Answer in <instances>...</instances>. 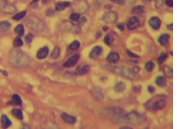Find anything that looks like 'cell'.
I'll return each mask as SVG.
<instances>
[{"label":"cell","instance_id":"4dcf8cb0","mask_svg":"<svg viewBox=\"0 0 177 129\" xmlns=\"http://www.w3.org/2000/svg\"><path fill=\"white\" fill-rule=\"evenodd\" d=\"M155 65L153 62L152 61H149L146 62L145 64V67L146 70L147 71H152Z\"/></svg>","mask_w":177,"mask_h":129},{"label":"cell","instance_id":"9a60e30c","mask_svg":"<svg viewBox=\"0 0 177 129\" xmlns=\"http://www.w3.org/2000/svg\"><path fill=\"white\" fill-rule=\"evenodd\" d=\"M49 50L48 47L41 48L38 50L37 54V58L39 59H43L45 58L49 53Z\"/></svg>","mask_w":177,"mask_h":129},{"label":"cell","instance_id":"ac0fdd59","mask_svg":"<svg viewBox=\"0 0 177 129\" xmlns=\"http://www.w3.org/2000/svg\"><path fill=\"white\" fill-rule=\"evenodd\" d=\"M8 103L9 105H21L22 104V100L17 94H14L12 96L11 100Z\"/></svg>","mask_w":177,"mask_h":129},{"label":"cell","instance_id":"b9f144b4","mask_svg":"<svg viewBox=\"0 0 177 129\" xmlns=\"http://www.w3.org/2000/svg\"><path fill=\"white\" fill-rule=\"evenodd\" d=\"M87 19L85 17H83L79 20V23L81 25H83L86 22Z\"/></svg>","mask_w":177,"mask_h":129},{"label":"cell","instance_id":"7dc6e473","mask_svg":"<svg viewBox=\"0 0 177 129\" xmlns=\"http://www.w3.org/2000/svg\"><path fill=\"white\" fill-rule=\"evenodd\" d=\"M120 129H132V128L128 127V126H122V127H120Z\"/></svg>","mask_w":177,"mask_h":129},{"label":"cell","instance_id":"bcb514c9","mask_svg":"<svg viewBox=\"0 0 177 129\" xmlns=\"http://www.w3.org/2000/svg\"><path fill=\"white\" fill-rule=\"evenodd\" d=\"M109 27L108 26H104L103 27V29L104 31H106L109 30Z\"/></svg>","mask_w":177,"mask_h":129},{"label":"cell","instance_id":"3957f363","mask_svg":"<svg viewBox=\"0 0 177 129\" xmlns=\"http://www.w3.org/2000/svg\"><path fill=\"white\" fill-rule=\"evenodd\" d=\"M25 22L27 27L32 30L40 32L44 28V22L36 17H29L26 19Z\"/></svg>","mask_w":177,"mask_h":129},{"label":"cell","instance_id":"f546056e","mask_svg":"<svg viewBox=\"0 0 177 129\" xmlns=\"http://www.w3.org/2000/svg\"><path fill=\"white\" fill-rule=\"evenodd\" d=\"M60 54V49L58 46H56L54 48L52 52L51 56L53 59H56L59 57Z\"/></svg>","mask_w":177,"mask_h":129},{"label":"cell","instance_id":"ffe728a7","mask_svg":"<svg viewBox=\"0 0 177 129\" xmlns=\"http://www.w3.org/2000/svg\"><path fill=\"white\" fill-rule=\"evenodd\" d=\"M126 88V84L122 81L117 82L114 86V90L116 92H120L124 90Z\"/></svg>","mask_w":177,"mask_h":129},{"label":"cell","instance_id":"52a82bcc","mask_svg":"<svg viewBox=\"0 0 177 129\" xmlns=\"http://www.w3.org/2000/svg\"><path fill=\"white\" fill-rule=\"evenodd\" d=\"M80 56L79 54H75L69 58L63 64V66L65 67H71L75 65L79 61Z\"/></svg>","mask_w":177,"mask_h":129},{"label":"cell","instance_id":"7a4b0ae2","mask_svg":"<svg viewBox=\"0 0 177 129\" xmlns=\"http://www.w3.org/2000/svg\"><path fill=\"white\" fill-rule=\"evenodd\" d=\"M124 119L131 125H138L145 121L146 118L144 114L134 111L125 114Z\"/></svg>","mask_w":177,"mask_h":129},{"label":"cell","instance_id":"5b68a950","mask_svg":"<svg viewBox=\"0 0 177 129\" xmlns=\"http://www.w3.org/2000/svg\"><path fill=\"white\" fill-rule=\"evenodd\" d=\"M114 73L128 79H132L134 77V74L132 72V70L125 67H116Z\"/></svg>","mask_w":177,"mask_h":129},{"label":"cell","instance_id":"277c9868","mask_svg":"<svg viewBox=\"0 0 177 129\" xmlns=\"http://www.w3.org/2000/svg\"><path fill=\"white\" fill-rule=\"evenodd\" d=\"M17 9L12 3L6 1L0 0V12L4 14H11L16 12Z\"/></svg>","mask_w":177,"mask_h":129},{"label":"cell","instance_id":"c3c4849f","mask_svg":"<svg viewBox=\"0 0 177 129\" xmlns=\"http://www.w3.org/2000/svg\"><path fill=\"white\" fill-rule=\"evenodd\" d=\"M112 6L110 5H107L106 6V8H107V9H110V8H112Z\"/></svg>","mask_w":177,"mask_h":129},{"label":"cell","instance_id":"e575fe53","mask_svg":"<svg viewBox=\"0 0 177 129\" xmlns=\"http://www.w3.org/2000/svg\"><path fill=\"white\" fill-rule=\"evenodd\" d=\"M155 6L156 8H161L163 4L162 0H154Z\"/></svg>","mask_w":177,"mask_h":129},{"label":"cell","instance_id":"9c48e42d","mask_svg":"<svg viewBox=\"0 0 177 129\" xmlns=\"http://www.w3.org/2000/svg\"><path fill=\"white\" fill-rule=\"evenodd\" d=\"M167 102L164 99H161L155 101L152 105L153 110H157L162 109L165 107Z\"/></svg>","mask_w":177,"mask_h":129},{"label":"cell","instance_id":"1f68e13d","mask_svg":"<svg viewBox=\"0 0 177 129\" xmlns=\"http://www.w3.org/2000/svg\"><path fill=\"white\" fill-rule=\"evenodd\" d=\"M23 44V43L22 39L19 37L15 38L13 42V45L15 47H20V46H22Z\"/></svg>","mask_w":177,"mask_h":129},{"label":"cell","instance_id":"4fadbf2b","mask_svg":"<svg viewBox=\"0 0 177 129\" xmlns=\"http://www.w3.org/2000/svg\"><path fill=\"white\" fill-rule=\"evenodd\" d=\"M61 116L65 122L68 124H74L76 121L77 119L75 117L69 115L64 112L62 113Z\"/></svg>","mask_w":177,"mask_h":129},{"label":"cell","instance_id":"f6af8a7d","mask_svg":"<svg viewBox=\"0 0 177 129\" xmlns=\"http://www.w3.org/2000/svg\"><path fill=\"white\" fill-rule=\"evenodd\" d=\"M102 33H101V32H98L97 33V34H96V38H97V39H98V38H100L101 36H102Z\"/></svg>","mask_w":177,"mask_h":129},{"label":"cell","instance_id":"2e32d148","mask_svg":"<svg viewBox=\"0 0 177 129\" xmlns=\"http://www.w3.org/2000/svg\"><path fill=\"white\" fill-rule=\"evenodd\" d=\"M1 122L2 127L4 129L8 128L12 124L11 121L5 114H3L1 116Z\"/></svg>","mask_w":177,"mask_h":129},{"label":"cell","instance_id":"8d00e7d4","mask_svg":"<svg viewBox=\"0 0 177 129\" xmlns=\"http://www.w3.org/2000/svg\"><path fill=\"white\" fill-rule=\"evenodd\" d=\"M33 38V36L31 33H29L25 37V40L27 43H30L32 42Z\"/></svg>","mask_w":177,"mask_h":129},{"label":"cell","instance_id":"d590c367","mask_svg":"<svg viewBox=\"0 0 177 129\" xmlns=\"http://www.w3.org/2000/svg\"><path fill=\"white\" fill-rule=\"evenodd\" d=\"M126 53H127L128 55L130 56V57H132V58H138L139 57V56H138L136 54L133 53V52H132V51H130V50H126Z\"/></svg>","mask_w":177,"mask_h":129},{"label":"cell","instance_id":"8992f818","mask_svg":"<svg viewBox=\"0 0 177 129\" xmlns=\"http://www.w3.org/2000/svg\"><path fill=\"white\" fill-rule=\"evenodd\" d=\"M118 19L117 14L113 11H108L104 14L103 17V21L107 23H114Z\"/></svg>","mask_w":177,"mask_h":129},{"label":"cell","instance_id":"7bdbcfd3","mask_svg":"<svg viewBox=\"0 0 177 129\" xmlns=\"http://www.w3.org/2000/svg\"><path fill=\"white\" fill-rule=\"evenodd\" d=\"M148 91L150 93L154 92L155 91V88L153 87L152 86H149L148 87Z\"/></svg>","mask_w":177,"mask_h":129},{"label":"cell","instance_id":"603a6c76","mask_svg":"<svg viewBox=\"0 0 177 129\" xmlns=\"http://www.w3.org/2000/svg\"><path fill=\"white\" fill-rule=\"evenodd\" d=\"M155 83L158 87H164L166 85V80L163 76H158L156 77L155 80Z\"/></svg>","mask_w":177,"mask_h":129},{"label":"cell","instance_id":"60d3db41","mask_svg":"<svg viewBox=\"0 0 177 129\" xmlns=\"http://www.w3.org/2000/svg\"><path fill=\"white\" fill-rule=\"evenodd\" d=\"M116 27L120 31H123L124 29V25L122 23H118L116 25Z\"/></svg>","mask_w":177,"mask_h":129},{"label":"cell","instance_id":"f1b7e54d","mask_svg":"<svg viewBox=\"0 0 177 129\" xmlns=\"http://www.w3.org/2000/svg\"><path fill=\"white\" fill-rule=\"evenodd\" d=\"M80 46V43L78 40H74L69 45L70 49L72 51H74L79 48Z\"/></svg>","mask_w":177,"mask_h":129},{"label":"cell","instance_id":"6da1fadb","mask_svg":"<svg viewBox=\"0 0 177 129\" xmlns=\"http://www.w3.org/2000/svg\"><path fill=\"white\" fill-rule=\"evenodd\" d=\"M9 60L11 64L15 66L25 65L28 62L27 56L19 50L12 51L9 56Z\"/></svg>","mask_w":177,"mask_h":129},{"label":"cell","instance_id":"ab89813d","mask_svg":"<svg viewBox=\"0 0 177 129\" xmlns=\"http://www.w3.org/2000/svg\"><path fill=\"white\" fill-rule=\"evenodd\" d=\"M140 68L138 66H134L132 68V71L134 73H137L139 72Z\"/></svg>","mask_w":177,"mask_h":129},{"label":"cell","instance_id":"4316f807","mask_svg":"<svg viewBox=\"0 0 177 129\" xmlns=\"http://www.w3.org/2000/svg\"><path fill=\"white\" fill-rule=\"evenodd\" d=\"M26 11L20 12L17 13L15 15H14L13 17V19L15 21H19L23 18L26 16Z\"/></svg>","mask_w":177,"mask_h":129},{"label":"cell","instance_id":"f907efd6","mask_svg":"<svg viewBox=\"0 0 177 129\" xmlns=\"http://www.w3.org/2000/svg\"><path fill=\"white\" fill-rule=\"evenodd\" d=\"M143 1H151V0H143Z\"/></svg>","mask_w":177,"mask_h":129},{"label":"cell","instance_id":"681fc988","mask_svg":"<svg viewBox=\"0 0 177 129\" xmlns=\"http://www.w3.org/2000/svg\"><path fill=\"white\" fill-rule=\"evenodd\" d=\"M38 1H39V0H33V1H32V3H35V2H38Z\"/></svg>","mask_w":177,"mask_h":129},{"label":"cell","instance_id":"74e56055","mask_svg":"<svg viewBox=\"0 0 177 129\" xmlns=\"http://www.w3.org/2000/svg\"><path fill=\"white\" fill-rule=\"evenodd\" d=\"M111 2L116 4L123 5L126 3V0H110Z\"/></svg>","mask_w":177,"mask_h":129},{"label":"cell","instance_id":"f35d334b","mask_svg":"<svg viewBox=\"0 0 177 129\" xmlns=\"http://www.w3.org/2000/svg\"><path fill=\"white\" fill-rule=\"evenodd\" d=\"M165 3L167 6L170 7H173V0H165Z\"/></svg>","mask_w":177,"mask_h":129},{"label":"cell","instance_id":"ee69618b","mask_svg":"<svg viewBox=\"0 0 177 129\" xmlns=\"http://www.w3.org/2000/svg\"><path fill=\"white\" fill-rule=\"evenodd\" d=\"M167 29L168 30H173V23L170 24L168 25V26H167Z\"/></svg>","mask_w":177,"mask_h":129},{"label":"cell","instance_id":"44dd1931","mask_svg":"<svg viewBox=\"0 0 177 129\" xmlns=\"http://www.w3.org/2000/svg\"><path fill=\"white\" fill-rule=\"evenodd\" d=\"M170 36L169 34H163L160 36L159 38L158 41L160 44L162 46L167 45L169 40Z\"/></svg>","mask_w":177,"mask_h":129},{"label":"cell","instance_id":"d6986e66","mask_svg":"<svg viewBox=\"0 0 177 129\" xmlns=\"http://www.w3.org/2000/svg\"><path fill=\"white\" fill-rule=\"evenodd\" d=\"M11 27V24L7 21H0V32H5L8 30Z\"/></svg>","mask_w":177,"mask_h":129},{"label":"cell","instance_id":"30bf717a","mask_svg":"<svg viewBox=\"0 0 177 129\" xmlns=\"http://www.w3.org/2000/svg\"><path fill=\"white\" fill-rule=\"evenodd\" d=\"M149 24L150 27L154 29L157 30L160 28L161 21L158 17H154L149 20Z\"/></svg>","mask_w":177,"mask_h":129},{"label":"cell","instance_id":"e0dca14e","mask_svg":"<svg viewBox=\"0 0 177 129\" xmlns=\"http://www.w3.org/2000/svg\"><path fill=\"white\" fill-rule=\"evenodd\" d=\"M162 71L164 76L167 78H171L173 77V69L168 65H164L162 67Z\"/></svg>","mask_w":177,"mask_h":129},{"label":"cell","instance_id":"8fae6325","mask_svg":"<svg viewBox=\"0 0 177 129\" xmlns=\"http://www.w3.org/2000/svg\"><path fill=\"white\" fill-rule=\"evenodd\" d=\"M103 49L101 46H96L92 49L90 54V57L91 59H95L101 54Z\"/></svg>","mask_w":177,"mask_h":129},{"label":"cell","instance_id":"484cf974","mask_svg":"<svg viewBox=\"0 0 177 129\" xmlns=\"http://www.w3.org/2000/svg\"><path fill=\"white\" fill-rule=\"evenodd\" d=\"M132 11L136 14H142L144 12V7L142 5H137L132 8Z\"/></svg>","mask_w":177,"mask_h":129},{"label":"cell","instance_id":"836d02e7","mask_svg":"<svg viewBox=\"0 0 177 129\" xmlns=\"http://www.w3.org/2000/svg\"><path fill=\"white\" fill-rule=\"evenodd\" d=\"M80 14L77 13H73L71 14L69 16V19L73 21H77L80 19Z\"/></svg>","mask_w":177,"mask_h":129},{"label":"cell","instance_id":"7402d4cb","mask_svg":"<svg viewBox=\"0 0 177 129\" xmlns=\"http://www.w3.org/2000/svg\"><path fill=\"white\" fill-rule=\"evenodd\" d=\"M70 3L69 2H58L55 6V9L56 10L62 11L65 8L69 6Z\"/></svg>","mask_w":177,"mask_h":129},{"label":"cell","instance_id":"d6a6232c","mask_svg":"<svg viewBox=\"0 0 177 129\" xmlns=\"http://www.w3.org/2000/svg\"><path fill=\"white\" fill-rule=\"evenodd\" d=\"M167 57V54L165 52H162L158 58L157 61L159 64H161L166 60Z\"/></svg>","mask_w":177,"mask_h":129},{"label":"cell","instance_id":"d4e9b609","mask_svg":"<svg viewBox=\"0 0 177 129\" xmlns=\"http://www.w3.org/2000/svg\"><path fill=\"white\" fill-rule=\"evenodd\" d=\"M14 31L19 36H22L25 33V28L23 25L22 24L17 25L14 28Z\"/></svg>","mask_w":177,"mask_h":129},{"label":"cell","instance_id":"cb8c5ba5","mask_svg":"<svg viewBox=\"0 0 177 129\" xmlns=\"http://www.w3.org/2000/svg\"><path fill=\"white\" fill-rule=\"evenodd\" d=\"M12 114L17 119L22 120L23 119V114L22 110L19 108H13L12 110Z\"/></svg>","mask_w":177,"mask_h":129},{"label":"cell","instance_id":"5bb4252c","mask_svg":"<svg viewBox=\"0 0 177 129\" xmlns=\"http://www.w3.org/2000/svg\"><path fill=\"white\" fill-rule=\"evenodd\" d=\"M120 58V56L117 53L112 52L107 56L106 60L109 63H115L119 61Z\"/></svg>","mask_w":177,"mask_h":129},{"label":"cell","instance_id":"83f0119b","mask_svg":"<svg viewBox=\"0 0 177 129\" xmlns=\"http://www.w3.org/2000/svg\"><path fill=\"white\" fill-rule=\"evenodd\" d=\"M104 42L106 45H111L114 41V39L112 36L110 34H107L104 37Z\"/></svg>","mask_w":177,"mask_h":129},{"label":"cell","instance_id":"ba28073f","mask_svg":"<svg viewBox=\"0 0 177 129\" xmlns=\"http://www.w3.org/2000/svg\"><path fill=\"white\" fill-rule=\"evenodd\" d=\"M139 20L136 17H131L129 19L127 23V27L128 29L134 30L136 29L140 25Z\"/></svg>","mask_w":177,"mask_h":129},{"label":"cell","instance_id":"7c38bea8","mask_svg":"<svg viewBox=\"0 0 177 129\" xmlns=\"http://www.w3.org/2000/svg\"><path fill=\"white\" fill-rule=\"evenodd\" d=\"M89 65L86 64H79L76 69V72L79 75H84L88 72L89 71Z\"/></svg>","mask_w":177,"mask_h":129}]
</instances>
